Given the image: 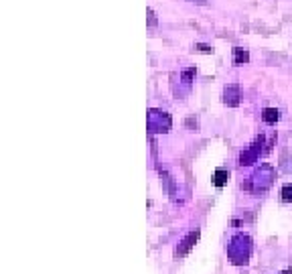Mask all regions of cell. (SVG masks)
<instances>
[{
	"label": "cell",
	"instance_id": "10",
	"mask_svg": "<svg viewBox=\"0 0 292 274\" xmlns=\"http://www.w3.org/2000/svg\"><path fill=\"white\" fill-rule=\"evenodd\" d=\"M247 61H249V53H247V49L233 47V65H246Z\"/></svg>",
	"mask_w": 292,
	"mask_h": 274
},
{
	"label": "cell",
	"instance_id": "6",
	"mask_svg": "<svg viewBox=\"0 0 292 274\" xmlns=\"http://www.w3.org/2000/svg\"><path fill=\"white\" fill-rule=\"evenodd\" d=\"M242 102V88L238 84H229L224 88V104L229 108H238Z\"/></svg>",
	"mask_w": 292,
	"mask_h": 274
},
{
	"label": "cell",
	"instance_id": "11",
	"mask_svg": "<svg viewBox=\"0 0 292 274\" xmlns=\"http://www.w3.org/2000/svg\"><path fill=\"white\" fill-rule=\"evenodd\" d=\"M280 199H282L284 203H292V183L282 185V189H280Z\"/></svg>",
	"mask_w": 292,
	"mask_h": 274
},
{
	"label": "cell",
	"instance_id": "4",
	"mask_svg": "<svg viewBox=\"0 0 292 274\" xmlns=\"http://www.w3.org/2000/svg\"><path fill=\"white\" fill-rule=\"evenodd\" d=\"M175 75H177V73H175ZM195 75H197V69H195V67H187V69H183V71L177 75L179 81L173 77V93L177 95V98H185V95L191 93Z\"/></svg>",
	"mask_w": 292,
	"mask_h": 274
},
{
	"label": "cell",
	"instance_id": "5",
	"mask_svg": "<svg viewBox=\"0 0 292 274\" xmlns=\"http://www.w3.org/2000/svg\"><path fill=\"white\" fill-rule=\"evenodd\" d=\"M266 138L260 134L258 138L249 144L246 150H242V155H240V167H249V164H256L258 162V159H260V155L262 153H266Z\"/></svg>",
	"mask_w": 292,
	"mask_h": 274
},
{
	"label": "cell",
	"instance_id": "7",
	"mask_svg": "<svg viewBox=\"0 0 292 274\" xmlns=\"http://www.w3.org/2000/svg\"><path fill=\"white\" fill-rule=\"evenodd\" d=\"M199 240V229H195V231H189V234L180 240V244L177 246V250H175V256L177 258H180V256H185L193 246H195V242Z\"/></svg>",
	"mask_w": 292,
	"mask_h": 274
},
{
	"label": "cell",
	"instance_id": "3",
	"mask_svg": "<svg viewBox=\"0 0 292 274\" xmlns=\"http://www.w3.org/2000/svg\"><path fill=\"white\" fill-rule=\"evenodd\" d=\"M146 126H148L150 134H166L173 126V118L169 112H164V110L152 108V110H148Z\"/></svg>",
	"mask_w": 292,
	"mask_h": 274
},
{
	"label": "cell",
	"instance_id": "12",
	"mask_svg": "<svg viewBox=\"0 0 292 274\" xmlns=\"http://www.w3.org/2000/svg\"><path fill=\"white\" fill-rule=\"evenodd\" d=\"M146 17H148V29H157L158 19H157V15H155V10H152V8H146Z\"/></svg>",
	"mask_w": 292,
	"mask_h": 274
},
{
	"label": "cell",
	"instance_id": "15",
	"mask_svg": "<svg viewBox=\"0 0 292 274\" xmlns=\"http://www.w3.org/2000/svg\"><path fill=\"white\" fill-rule=\"evenodd\" d=\"M280 274H290V270H286V272H280Z\"/></svg>",
	"mask_w": 292,
	"mask_h": 274
},
{
	"label": "cell",
	"instance_id": "8",
	"mask_svg": "<svg viewBox=\"0 0 292 274\" xmlns=\"http://www.w3.org/2000/svg\"><path fill=\"white\" fill-rule=\"evenodd\" d=\"M280 120V112H278L276 108H264L262 110V122L264 124H276V122Z\"/></svg>",
	"mask_w": 292,
	"mask_h": 274
},
{
	"label": "cell",
	"instance_id": "2",
	"mask_svg": "<svg viewBox=\"0 0 292 274\" xmlns=\"http://www.w3.org/2000/svg\"><path fill=\"white\" fill-rule=\"evenodd\" d=\"M274 179H276V169L268 162H262L260 167L252 173V177L247 179L246 189H249L254 195H262L272 187Z\"/></svg>",
	"mask_w": 292,
	"mask_h": 274
},
{
	"label": "cell",
	"instance_id": "1",
	"mask_svg": "<svg viewBox=\"0 0 292 274\" xmlns=\"http://www.w3.org/2000/svg\"><path fill=\"white\" fill-rule=\"evenodd\" d=\"M252 250H254L252 238H249L247 234H235L227 244V258L231 260V264L242 266V264L249 262Z\"/></svg>",
	"mask_w": 292,
	"mask_h": 274
},
{
	"label": "cell",
	"instance_id": "13",
	"mask_svg": "<svg viewBox=\"0 0 292 274\" xmlns=\"http://www.w3.org/2000/svg\"><path fill=\"white\" fill-rule=\"evenodd\" d=\"M193 49H195V51H199V53H207V55H211V53H213V49H211L209 45H203V43H197Z\"/></svg>",
	"mask_w": 292,
	"mask_h": 274
},
{
	"label": "cell",
	"instance_id": "9",
	"mask_svg": "<svg viewBox=\"0 0 292 274\" xmlns=\"http://www.w3.org/2000/svg\"><path fill=\"white\" fill-rule=\"evenodd\" d=\"M227 181H229V171L227 169H217L215 175H213V185L217 189H221V187L227 185Z\"/></svg>",
	"mask_w": 292,
	"mask_h": 274
},
{
	"label": "cell",
	"instance_id": "14",
	"mask_svg": "<svg viewBox=\"0 0 292 274\" xmlns=\"http://www.w3.org/2000/svg\"><path fill=\"white\" fill-rule=\"evenodd\" d=\"M189 2H193V4H199V6H205V4H207V0H189Z\"/></svg>",
	"mask_w": 292,
	"mask_h": 274
}]
</instances>
